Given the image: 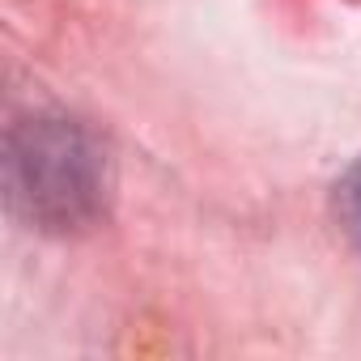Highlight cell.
Returning a JSON list of instances; mask_svg holds the SVG:
<instances>
[{
  "label": "cell",
  "mask_w": 361,
  "mask_h": 361,
  "mask_svg": "<svg viewBox=\"0 0 361 361\" xmlns=\"http://www.w3.org/2000/svg\"><path fill=\"white\" fill-rule=\"evenodd\" d=\"M336 204H340V217H344V230L361 243V161L344 174V183H340V196H336Z\"/></svg>",
  "instance_id": "obj_1"
}]
</instances>
